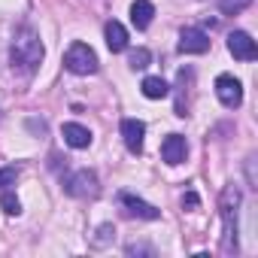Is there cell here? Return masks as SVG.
<instances>
[{
  "instance_id": "6da1fadb",
  "label": "cell",
  "mask_w": 258,
  "mask_h": 258,
  "mask_svg": "<svg viewBox=\"0 0 258 258\" xmlns=\"http://www.w3.org/2000/svg\"><path fill=\"white\" fill-rule=\"evenodd\" d=\"M10 58H13V67H19L25 73H34L40 67V61L46 58V49H43V43H40V37H37L34 28H19L16 31Z\"/></svg>"
},
{
  "instance_id": "7a4b0ae2",
  "label": "cell",
  "mask_w": 258,
  "mask_h": 258,
  "mask_svg": "<svg viewBox=\"0 0 258 258\" xmlns=\"http://www.w3.org/2000/svg\"><path fill=\"white\" fill-rule=\"evenodd\" d=\"M237 207H240V188L237 185H225L222 198H219V213H222V252L234 255L240 249L237 243Z\"/></svg>"
},
{
  "instance_id": "3957f363",
  "label": "cell",
  "mask_w": 258,
  "mask_h": 258,
  "mask_svg": "<svg viewBox=\"0 0 258 258\" xmlns=\"http://www.w3.org/2000/svg\"><path fill=\"white\" fill-rule=\"evenodd\" d=\"M64 67L76 76H88V73H97V55L88 43H73L67 52H64Z\"/></svg>"
},
{
  "instance_id": "277c9868",
  "label": "cell",
  "mask_w": 258,
  "mask_h": 258,
  "mask_svg": "<svg viewBox=\"0 0 258 258\" xmlns=\"http://www.w3.org/2000/svg\"><path fill=\"white\" fill-rule=\"evenodd\" d=\"M64 191H67L70 198H79V201L97 198V195H100L97 173H94V170H73V173H67V176H64Z\"/></svg>"
},
{
  "instance_id": "5b68a950",
  "label": "cell",
  "mask_w": 258,
  "mask_h": 258,
  "mask_svg": "<svg viewBox=\"0 0 258 258\" xmlns=\"http://www.w3.org/2000/svg\"><path fill=\"white\" fill-rule=\"evenodd\" d=\"M216 97H219L222 106L237 109V106L243 103V85H240V79H234L231 73L216 76Z\"/></svg>"
},
{
  "instance_id": "8992f818",
  "label": "cell",
  "mask_w": 258,
  "mask_h": 258,
  "mask_svg": "<svg viewBox=\"0 0 258 258\" xmlns=\"http://www.w3.org/2000/svg\"><path fill=\"white\" fill-rule=\"evenodd\" d=\"M118 204L127 210V216H137V219H146V222L161 219V210H158V207L146 204L143 198H137V195H131V191H118Z\"/></svg>"
},
{
  "instance_id": "52a82bcc",
  "label": "cell",
  "mask_w": 258,
  "mask_h": 258,
  "mask_svg": "<svg viewBox=\"0 0 258 258\" xmlns=\"http://www.w3.org/2000/svg\"><path fill=\"white\" fill-rule=\"evenodd\" d=\"M228 52H231L237 61H255V58H258V46H255V40H252L246 31L228 34Z\"/></svg>"
},
{
  "instance_id": "ba28073f",
  "label": "cell",
  "mask_w": 258,
  "mask_h": 258,
  "mask_svg": "<svg viewBox=\"0 0 258 258\" xmlns=\"http://www.w3.org/2000/svg\"><path fill=\"white\" fill-rule=\"evenodd\" d=\"M143 137H146V124L140 118H121V140H124L127 152L140 155L143 152Z\"/></svg>"
},
{
  "instance_id": "9c48e42d",
  "label": "cell",
  "mask_w": 258,
  "mask_h": 258,
  "mask_svg": "<svg viewBox=\"0 0 258 258\" xmlns=\"http://www.w3.org/2000/svg\"><path fill=\"white\" fill-rule=\"evenodd\" d=\"M210 49V37L201 28H182L179 34V52L182 55H204Z\"/></svg>"
},
{
  "instance_id": "30bf717a",
  "label": "cell",
  "mask_w": 258,
  "mask_h": 258,
  "mask_svg": "<svg viewBox=\"0 0 258 258\" xmlns=\"http://www.w3.org/2000/svg\"><path fill=\"white\" fill-rule=\"evenodd\" d=\"M185 155H188V143H185V137H182V134H167L164 143H161V158H164L170 167H176V164L185 161Z\"/></svg>"
},
{
  "instance_id": "8fae6325",
  "label": "cell",
  "mask_w": 258,
  "mask_h": 258,
  "mask_svg": "<svg viewBox=\"0 0 258 258\" xmlns=\"http://www.w3.org/2000/svg\"><path fill=\"white\" fill-rule=\"evenodd\" d=\"M61 137H64V143L70 149H88L91 146V131L85 124H79V121H67L61 127Z\"/></svg>"
},
{
  "instance_id": "7c38bea8",
  "label": "cell",
  "mask_w": 258,
  "mask_h": 258,
  "mask_svg": "<svg viewBox=\"0 0 258 258\" xmlns=\"http://www.w3.org/2000/svg\"><path fill=\"white\" fill-rule=\"evenodd\" d=\"M103 37H106V46H109V52H112V55L127 49V31H124V25H121V22H115V19H112V22H106Z\"/></svg>"
},
{
  "instance_id": "4fadbf2b",
  "label": "cell",
  "mask_w": 258,
  "mask_h": 258,
  "mask_svg": "<svg viewBox=\"0 0 258 258\" xmlns=\"http://www.w3.org/2000/svg\"><path fill=\"white\" fill-rule=\"evenodd\" d=\"M152 19H155V4L152 0H134L131 4V22H134V28H149L152 25Z\"/></svg>"
},
{
  "instance_id": "5bb4252c",
  "label": "cell",
  "mask_w": 258,
  "mask_h": 258,
  "mask_svg": "<svg viewBox=\"0 0 258 258\" xmlns=\"http://www.w3.org/2000/svg\"><path fill=\"white\" fill-rule=\"evenodd\" d=\"M140 88H143V94H146L149 100H161V97H167V94H170V85H167L161 76H146Z\"/></svg>"
},
{
  "instance_id": "9a60e30c",
  "label": "cell",
  "mask_w": 258,
  "mask_h": 258,
  "mask_svg": "<svg viewBox=\"0 0 258 258\" xmlns=\"http://www.w3.org/2000/svg\"><path fill=\"white\" fill-rule=\"evenodd\" d=\"M127 64H131V70H146L152 64V52L140 46V49H134L131 55H127Z\"/></svg>"
},
{
  "instance_id": "2e32d148",
  "label": "cell",
  "mask_w": 258,
  "mask_h": 258,
  "mask_svg": "<svg viewBox=\"0 0 258 258\" xmlns=\"http://www.w3.org/2000/svg\"><path fill=\"white\" fill-rule=\"evenodd\" d=\"M252 7V0H219V10L222 16H240L243 10Z\"/></svg>"
},
{
  "instance_id": "e0dca14e",
  "label": "cell",
  "mask_w": 258,
  "mask_h": 258,
  "mask_svg": "<svg viewBox=\"0 0 258 258\" xmlns=\"http://www.w3.org/2000/svg\"><path fill=\"white\" fill-rule=\"evenodd\" d=\"M0 207H4L7 216H19V213H22V201H19L13 191H4V195H0Z\"/></svg>"
},
{
  "instance_id": "ac0fdd59",
  "label": "cell",
  "mask_w": 258,
  "mask_h": 258,
  "mask_svg": "<svg viewBox=\"0 0 258 258\" xmlns=\"http://www.w3.org/2000/svg\"><path fill=\"white\" fill-rule=\"evenodd\" d=\"M19 179V167H0V188H7V185H13Z\"/></svg>"
},
{
  "instance_id": "d6986e66",
  "label": "cell",
  "mask_w": 258,
  "mask_h": 258,
  "mask_svg": "<svg viewBox=\"0 0 258 258\" xmlns=\"http://www.w3.org/2000/svg\"><path fill=\"white\" fill-rule=\"evenodd\" d=\"M198 207H201V198L195 191H185L182 195V210H198Z\"/></svg>"
},
{
  "instance_id": "ffe728a7",
  "label": "cell",
  "mask_w": 258,
  "mask_h": 258,
  "mask_svg": "<svg viewBox=\"0 0 258 258\" xmlns=\"http://www.w3.org/2000/svg\"><path fill=\"white\" fill-rule=\"evenodd\" d=\"M97 234H100V237H97L94 243H97V246H103V243L109 240V234H115V228H112V225H100V231H97Z\"/></svg>"
},
{
  "instance_id": "44dd1931",
  "label": "cell",
  "mask_w": 258,
  "mask_h": 258,
  "mask_svg": "<svg viewBox=\"0 0 258 258\" xmlns=\"http://www.w3.org/2000/svg\"><path fill=\"white\" fill-rule=\"evenodd\" d=\"M137 252H146V255H155V249H152V246H143V243H140V246H137V243H131V246H127V255H137Z\"/></svg>"
}]
</instances>
